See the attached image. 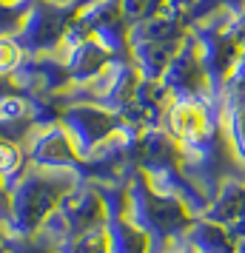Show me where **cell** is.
I'll return each instance as SVG.
<instances>
[{"instance_id": "6da1fadb", "label": "cell", "mask_w": 245, "mask_h": 253, "mask_svg": "<svg viewBox=\"0 0 245 253\" xmlns=\"http://www.w3.org/2000/svg\"><path fill=\"white\" fill-rule=\"evenodd\" d=\"M208 222L225 225L228 230H237L245 225V179H228L222 188L211 196L208 208L199 213Z\"/></svg>"}, {"instance_id": "7a4b0ae2", "label": "cell", "mask_w": 245, "mask_h": 253, "mask_svg": "<svg viewBox=\"0 0 245 253\" xmlns=\"http://www.w3.org/2000/svg\"><path fill=\"white\" fill-rule=\"evenodd\" d=\"M186 242H191L199 253H237V236L225 225L197 216L186 230Z\"/></svg>"}, {"instance_id": "3957f363", "label": "cell", "mask_w": 245, "mask_h": 253, "mask_svg": "<svg viewBox=\"0 0 245 253\" xmlns=\"http://www.w3.org/2000/svg\"><path fill=\"white\" fill-rule=\"evenodd\" d=\"M17 160H20V154H17L9 142H3V145H0V171H12L14 165H17Z\"/></svg>"}, {"instance_id": "277c9868", "label": "cell", "mask_w": 245, "mask_h": 253, "mask_svg": "<svg viewBox=\"0 0 245 253\" xmlns=\"http://www.w3.org/2000/svg\"><path fill=\"white\" fill-rule=\"evenodd\" d=\"M171 253H199V251L191 245V242H186V236H183V239H180L174 248H171Z\"/></svg>"}, {"instance_id": "5b68a950", "label": "cell", "mask_w": 245, "mask_h": 253, "mask_svg": "<svg viewBox=\"0 0 245 253\" xmlns=\"http://www.w3.org/2000/svg\"><path fill=\"white\" fill-rule=\"evenodd\" d=\"M237 253H245V236L243 239H237Z\"/></svg>"}]
</instances>
